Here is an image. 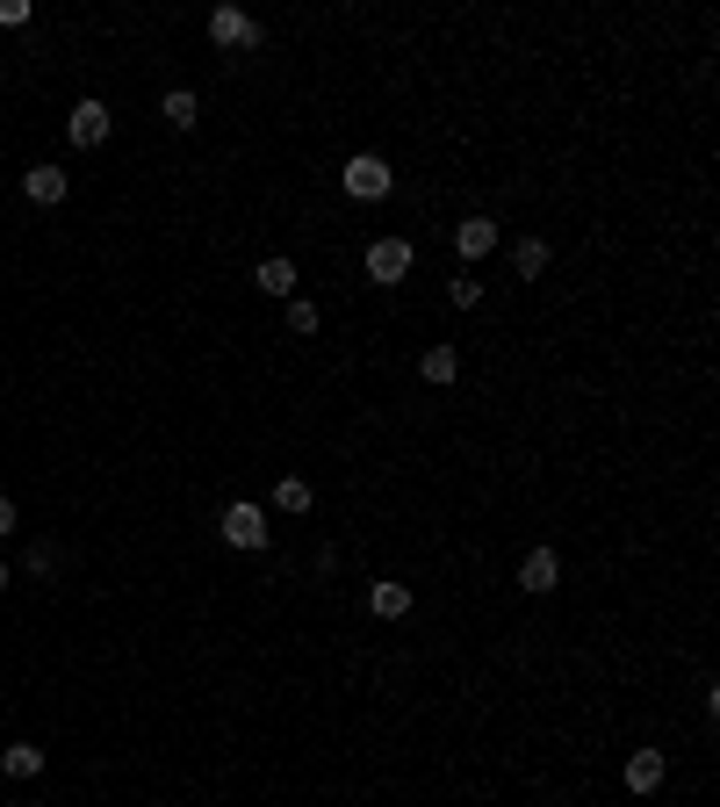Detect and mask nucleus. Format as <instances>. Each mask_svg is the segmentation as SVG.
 I'll return each mask as SVG.
<instances>
[{
    "label": "nucleus",
    "instance_id": "nucleus-13",
    "mask_svg": "<svg viewBox=\"0 0 720 807\" xmlns=\"http://www.w3.org/2000/svg\"><path fill=\"white\" fill-rule=\"evenodd\" d=\"M253 282L267 288V296H288V288H296V260H282V253H274V260L253 267Z\"/></svg>",
    "mask_w": 720,
    "mask_h": 807
},
{
    "label": "nucleus",
    "instance_id": "nucleus-12",
    "mask_svg": "<svg viewBox=\"0 0 720 807\" xmlns=\"http://www.w3.org/2000/svg\"><path fill=\"white\" fill-rule=\"evenodd\" d=\"M0 771H8V779H37L43 750H37V742H8V750H0Z\"/></svg>",
    "mask_w": 720,
    "mask_h": 807
},
{
    "label": "nucleus",
    "instance_id": "nucleus-18",
    "mask_svg": "<svg viewBox=\"0 0 720 807\" xmlns=\"http://www.w3.org/2000/svg\"><path fill=\"white\" fill-rule=\"evenodd\" d=\"M288 332H296V339H310V332H317V303H288Z\"/></svg>",
    "mask_w": 720,
    "mask_h": 807
},
{
    "label": "nucleus",
    "instance_id": "nucleus-8",
    "mask_svg": "<svg viewBox=\"0 0 720 807\" xmlns=\"http://www.w3.org/2000/svg\"><path fill=\"white\" fill-rule=\"evenodd\" d=\"M519 584H526V591H555L562 584V555H555V548H533V555L519 562Z\"/></svg>",
    "mask_w": 720,
    "mask_h": 807
},
{
    "label": "nucleus",
    "instance_id": "nucleus-11",
    "mask_svg": "<svg viewBox=\"0 0 720 807\" xmlns=\"http://www.w3.org/2000/svg\"><path fill=\"white\" fill-rule=\"evenodd\" d=\"M548 260H555V253H548V238H519V246H512L519 282H541V274H548Z\"/></svg>",
    "mask_w": 720,
    "mask_h": 807
},
{
    "label": "nucleus",
    "instance_id": "nucleus-5",
    "mask_svg": "<svg viewBox=\"0 0 720 807\" xmlns=\"http://www.w3.org/2000/svg\"><path fill=\"white\" fill-rule=\"evenodd\" d=\"M404 274H411V246L404 238H375V246H367V282L389 288V282H404Z\"/></svg>",
    "mask_w": 720,
    "mask_h": 807
},
{
    "label": "nucleus",
    "instance_id": "nucleus-10",
    "mask_svg": "<svg viewBox=\"0 0 720 807\" xmlns=\"http://www.w3.org/2000/svg\"><path fill=\"white\" fill-rule=\"evenodd\" d=\"M663 786V750H634L627 757V794H655Z\"/></svg>",
    "mask_w": 720,
    "mask_h": 807
},
{
    "label": "nucleus",
    "instance_id": "nucleus-9",
    "mask_svg": "<svg viewBox=\"0 0 720 807\" xmlns=\"http://www.w3.org/2000/svg\"><path fill=\"white\" fill-rule=\"evenodd\" d=\"M367 613H375V620H404V613H411V584H396V577H382V584L367 591Z\"/></svg>",
    "mask_w": 720,
    "mask_h": 807
},
{
    "label": "nucleus",
    "instance_id": "nucleus-4",
    "mask_svg": "<svg viewBox=\"0 0 720 807\" xmlns=\"http://www.w3.org/2000/svg\"><path fill=\"white\" fill-rule=\"evenodd\" d=\"M109 130H116V116L101 109V101H72V116H66V137H72L80 151H95V145H101Z\"/></svg>",
    "mask_w": 720,
    "mask_h": 807
},
{
    "label": "nucleus",
    "instance_id": "nucleus-1",
    "mask_svg": "<svg viewBox=\"0 0 720 807\" xmlns=\"http://www.w3.org/2000/svg\"><path fill=\"white\" fill-rule=\"evenodd\" d=\"M346 195H354V203H382V195H389V159H382V151H354V159H346Z\"/></svg>",
    "mask_w": 720,
    "mask_h": 807
},
{
    "label": "nucleus",
    "instance_id": "nucleus-20",
    "mask_svg": "<svg viewBox=\"0 0 720 807\" xmlns=\"http://www.w3.org/2000/svg\"><path fill=\"white\" fill-rule=\"evenodd\" d=\"M0 534H14V505H8V498H0Z\"/></svg>",
    "mask_w": 720,
    "mask_h": 807
},
{
    "label": "nucleus",
    "instance_id": "nucleus-15",
    "mask_svg": "<svg viewBox=\"0 0 720 807\" xmlns=\"http://www.w3.org/2000/svg\"><path fill=\"white\" fill-rule=\"evenodd\" d=\"M159 116H166V124H174V130H195V116H203V101H195L188 87H174V95L159 101Z\"/></svg>",
    "mask_w": 720,
    "mask_h": 807
},
{
    "label": "nucleus",
    "instance_id": "nucleus-3",
    "mask_svg": "<svg viewBox=\"0 0 720 807\" xmlns=\"http://www.w3.org/2000/svg\"><path fill=\"white\" fill-rule=\"evenodd\" d=\"M217 534L231 548H267V512H259V505H224Z\"/></svg>",
    "mask_w": 720,
    "mask_h": 807
},
{
    "label": "nucleus",
    "instance_id": "nucleus-17",
    "mask_svg": "<svg viewBox=\"0 0 720 807\" xmlns=\"http://www.w3.org/2000/svg\"><path fill=\"white\" fill-rule=\"evenodd\" d=\"M447 296H454V311H476V303H483V282H476V274H454Z\"/></svg>",
    "mask_w": 720,
    "mask_h": 807
},
{
    "label": "nucleus",
    "instance_id": "nucleus-7",
    "mask_svg": "<svg viewBox=\"0 0 720 807\" xmlns=\"http://www.w3.org/2000/svg\"><path fill=\"white\" fill-rule=\"evenodd\" d=\"M22 195H29L37 209L66 203V166H29V174H22Z\"/></svg>",
    "mask_w": 720,
    "mask_h": 807
},
{
    "label": "nucleus",
    "instance_id": "nucleus-14",
    "mask_svg": "<svg viewBox=\"0 0 720 807\" xmlns=\"http://www.w3.org/2000/svg\"><path fill=\"white\" fill-rule=\"evenodd\" d=\"M418 375H425V383H454V375H462V354H454V346H425Z\"/></svg>",
    "mask_w": 720,
    "mask_h": 807
},
{
    "label": "nucleus",
    "instance_id": "nucleus-19",
    "mask_svg": "<svg viewBox=\"0 0 720 807\" xmlns=\"http://www.w3.org/2000/svg\"><path fill=\"white\" fill-rule=\"evenodd\" d=\"M29 22V0H0V29H22Z\"/></svg>",
    "mask_w": 720,
    "mask_h": 807
},
{
    "label": "nucleus",
    "instance_id": "nucleus-6",
    "mask_svg": "<svg viewBox=\"0 0 720 807\" xmlns=\"http://www.w3.org/2000/svg\"><path fill=\"white\" fill-rule=\"evenodd\" d=\"M454 253H462V260H490V253H497V224L490 217H462L454 224Z\"/></svg>",
    "mask_w": 720,
    "mask_h": 807
},
{
    "label": "nucleus",
    "instance_id": "nucleus-2",
    "mask_svg": "<svg viewBox=\"0 0 720 807\" xmlns=\"http://www.w3.org/2000/svg\"><path fill=\"white\" fill-rule=\"evenodd\" d=\"M209 43H224V51H259V22L245 8H217L209 14Z\"/></svg>",
    "mask_w": 720,
    "mask_h": 807
},
{
    "label": "nucleus",
    "instance_id": "nucleus-21",
    "mask_svg": "<svg viewBox=\"0 0 720 807\" xmlns=\"http://www.w3.org/2000/svg\"><path fill=\"white\" fill-rule=\"evenodd\" d=\"M8 577H14V570H8V562H0V591H8Z\"/></svg>",
    "mask_w": 720,
    "mask_h": 807
},
{
    "label": "nucleus",
    "instance_id": "nucleus-16",
    "mask_svg": "<svg viewBox=\"0 0 720 807\" xmlns=\"http://www.w3.org/2000/svg\"><path fill=\"white\" fill-rule=\"evenodd\" d=\"M274 505H282V512H310V483H303V476H282V483H274Z\"/></svg>",
    "mask_w": 720,
    "mask_h": 807
}]
</instances>
